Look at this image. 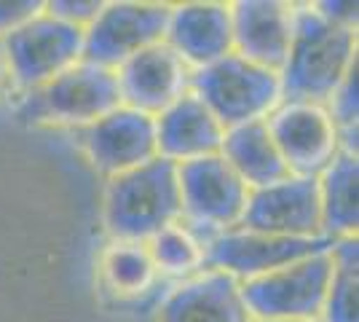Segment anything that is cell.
I'll list each match as a JSON object with an SVG mask.
<instances>
[{"label":"cell","instance_id":"obj_16","mask_svg":"<svg viewBox=\"0 0 359 322\" xmlns=\"http://www.w3.org/2000/svg\"><path fill=\"white\" fill-rule=\"evenodd\" d=\"M156 154L172 161H194L204 156L220 154L223 145V123L210 113L194 92H185L156 119Z\"/></svg>","mask_w":359,"mask_h":322},{"label":"cell","instance_id":"obj_14","mask_svg":"<svg viewBox=\"0 0 359 322\" xmlns=\"http://www.w3.org/2000/svg\"><path fill=\"white\" fill-rule=\"evenodd\" d=\"M295 8L276 0H239L231 6V38L233 54L269 67L282 70L292 41Z\"/></svg>","mask_w":359,"mask_h":322},{"label":"cell","instance_id":"obj_20","mask_svg":"<svg viewBox=\"0 0 359 322\" xmlns=\"http://www.w3.org/2000/svg\"><path fill=\"white\" fill-rule=\"evenodd\" d=\"M359 247L357 239H338L332 245V276L322 309L325 322H359L357 288H359Z\"/></svg>","mask_w":359,"mask_h":322},{"label":"cell","instance_id":"obj_21","mask_svg":"<svg viewBox=\"0 0 359 322\" xmlns=\"http://www.w3.org/2000/svg\"><path fill=\"white\" fill-rule=\"evenodd\" d=\"M102 274L116 293H142L156 276V266L142 242H118L102 255Z\"/></svg>","mask_w":359,"mask_h":322},{"label":"cell","instance_id":"obj_26","mask_svg":"<svg viewBox=\"0 0 359 322\" xmlns=\"http://www.w3.org/2000/svg\"><path fill=\"white\" fill-rule=\"evenodd\" d=\"M8 62H6V54H3V46H0V89L6 86V81H8Z\"/></svg>","mask_w":359,"mask_h":322},{"label":"cell","instance_id":"obj_15","mask_svg":"<svg viewBox=\"0 0 359 322\" xmlns=\"http://www.w3.org/2000/svg\"><path fill=\"white\" fill-rule=\"evenodd\" d=\"M164 43L185 65L207 67L233 51L231 6L225 3H182L169 8Z\"/></svg>","mask_w":359,"mask_h":322},{"label":"cell","instance_id":"obj_19","mask_svg":"<svg viewBox=\"0 0 359 322\" xmlns=\"http://www.w3.org/2000/svg\"><path fill=\"white\" fill-rule=\"evenodd\" d=\"M316 180H319V204H322V229H325V234L332 239L354 236L359 223L357 156L341 151Z\"/></svg>","mask_w":359,"mask_h":322},{"label":"cell","instance_id":"obj_8","mask_svg":"<svg viewBox=\"0 0 359 322\" xmlns=\"http://www.w3.org/2000/svg\"><path fill=\"white\" fill-rule=\"evenodd\" d=\"M269 135L295 177H319L341 154V135L327 107L314 102H285L269 113Z\"/></svg>","mask_w":359,"mask_h":322},{"label":"cell","instance_id":"obj_5","mask_svg":"<svg viewBox=\"0 0 359 322\" xmlns=\"http://www.w3.org/2000/svg\"><path fill=\"white\" fill-rule=\"evenodd\" d=\"M116 107H121L116 73L89 62H78L46 81L43 86L32 89L16 113L19 119L32 123L89 126Z\"/></svg>","mask_w":359,"mask_h":322},{"label":"cell","instance_id":"obj_7","mask_svg":"<svg viewBox=\"0 0 359 322\" xmlns=\"http://www.w3.org/2000/svg\"><path fill=\"white\" fill-rule=\"evenodd\" d=\"M166 3H105L102 11L94 16L83 30V57L97 67L113 70L137 51L156 46L164 41L166 22H169Z\"/></svg>","mask_w":359,"mask_h":322},{"label":"cell","instance_id":"obj_10","mask_svg":"<svg viewBox=\"0 0 359 322\" xmlns=\"http://www.w3.org/2000/svg\"><path fill=\"white\" fill-rule=\"evenodd\" d=\"M244 231L271 234V236H295L311 239L322 236V204H319V180L290 175L279 183L252 188L244 213Z\"/></svg>","mask_w":359,"mask_h":322},{"label":"cell","instance_id":"obj_22","mask_svg":"<svg viewBox=\"0 0 359 322\" xmlns=\"http://www.w3.org/2000/svg\"><path fill=\"white\" fill-rule=\"evenodd\" d=\"M148 253L153 258V266L164 269L169 274H185L198 263H204L201 247L196 245V239L188 231L177 226H166L156 236H150Z\"/></svg>","mask_w":359,"mask_h":322},{"label":"cell","instance_id":"obj_13","mask_svg":"<svg viewBox=\"0 0 359 322\" xmlns=\"http://www.w3.org/2000/svg\"><path fill=\"white\" fill-rule=\"evenodd\" d=\"M121 102L145 116H158L177 97L188 92V65L164 41L137 51L116 70Z\"/></svg>","mask_w":359,"mask_h":322},{"label":"cell","instance_id":"obj_25","mask_svg":"<svg viewBox=\"0 0 359 322\" xmlns=\"http://www.w3.org/2000/svg\"><path fill=\"white\" fill-rule=\"evenodd\" d=\"M314 11L330 22L346 25V27H354V22H357V3H316Z\"/></svg>","mask_w":359,"mask_h":322},{"label":"cell","instance_id":"obj_11","mask_svg":"<svg viewBox=\"0 0 359 322\" xmlns=\"http://www.w3.org/2000/svg\"><path fill=\"white\" fill-rule=\"evenodd\" d=\"M177 185L180 213L212 229L236 226L250 196V188L220 154L177 164Z\"/></svg>","mask_w":359,"mask_h":322},{"label":"cell","instance_id":"obj_6","mask_svg":"<svg viewBox=\"0 0 359 322\" xmlns=\"http://www.w3.org/2000/svg\"><path fill=\"white\" fill-rule=\"evenodd\" d=\"M8 76L22 89H38L65 73L83 57V30L48 14H38L27 25L8 32L3 41Z\"/></svg>","mask_w":359,"mask_h":322},{"label":"cell","instance_id":"obj_4","mask_svg":"<svg viewBox=\"0 0 359 322\" xmlns=\"http://www.w3.org/2000/svg\"><path fill=\"white\" fill-rule=\"evenodd\" d=\"M188 86L223 123V129L263 121V116H269L282 100L279 73L260 67L233 51L207 67H198Z\"/></svg>","mask_w":359,"mask_h":322},{"label":"cell","instance_id":"obj_3","mask_svg":"<svg viewBox=\"0 0 359 322\" xmlns=\"http://www.w3.org/2000/svg\"><path fill=\"white\" fill-rule=\"evenodd\" d=\"M332 276V247L239 285L244 309L257 322H316Z\"/></svg>","mask_w":359,"mask_h":322},{"label":"cell","instance_id":"obj_23","mask_svg":"<svg viewBox=\"0 0 359 322\" xmlns=\"http://www.w3.org/2000/svg\"><path fill=\"white\" fill-rule=\"evenodd\" d=\"M102 6L105 3H100V0H57V3H46L43 14L54 16L60 22H67L73 27L86 30L91 22H94V16L102 11Z\"/></svg>","mask_w":359,"mask_h":322},{"label":"cell","instance_id":"obj_18","mask_svg":"<svg viewBox=\"0 0 359 322\" xmlns=\"http://www.w3.org/2000/svg\"><path fill=\"white\" fill-rule=\"evenodd\" d=\"M220 156L250 191L290 177V169L276 151L266 121H250L225 129Z\"/></svg>","mask_w":359,"mask_h":322},{"label":"cell","instance_id":"obj_24","mask_svg":"<svg viewBox=\"0 0 359 322\" xmlns=\"http://www.w3.org/2000/svg\"><path fill=\"white\" fill-rule=\"evenodd\" d=\"M41 8H43V3H38V0H14V3H3L0 0V41L8 35V32H14L16 27H22V25H27L30 19L41 14Z\"/></svg>","mask_w":359,"mask_h":322},{"label":"cell","instance_id":"obj_1","mask_svg":"<svg viewBox=\"0 0 359 322\" xmlns=\"http://www.w3.org/2000/svg\"><path fill=\"white\" fill-rule=\"evenodd\" d=\"M354 65V27L330 22L314 8L295 11L290 51L279 70V89L287 102H327Z\"/></svg>","mask_w":359,"mask_h":322},{"label":"cell","instance_id":"obj_12","mask_svg":"<svg viewBox=\"0 0 359 322\" xmlns=\"http://www.w3.org/2000/svg\"><path fill=\"white\" fill-rule=\"evenodd\" d=\"M81 145L89 161L110 177L123 175L156 159V123L153 116L121 105L107 116L83 126Z\"/></svg>","mask_w":359,"mask_h":322},{"label":"cell","instance_id":"obj_17","mask_svg":"<svg viewBox=\"0 0 359 322\" xmlns=\"http://www.w3.org/2000/svg\"><path fill=\"white\" fill-rule=\"evenodd\" d=\"M158 322H255L244 309L239 282L223 271H210L185 282L158 311Z\"/></svg>","mask_w":359,"mask_h":322},{"label":"cell","instance_id":"obj_2","mask_svg":"<svg viewBox=\"0 0 359 322\" xmlns=\"http://www.w3.org/2000/svg\"><path fill=\"white\" fill-rule=\"evenodd\" d=\"M180 215L177 164L153 161L116 175L105 191V226L118 242H142Z\"/></svg>","mask_w":359,"mask_h":322},{"label":"cell","instance_id":"obj_9","mask_svg":"<svg viewBox=\"0 0 359 322\" xmlns=\"http://www.w3.org/2000/svg\"><path fill=\"white\" fill-rule=\"evenodd\" d=\"M327 234L311 236V239H295V236H271V234H255V231H225L215 236L204 253V263L215 271L239 279H255L282 266L303 261L309 255L325 253L335 245Z\"/></svg>","mask_w":359,"mask_h":322}]
</instances>
